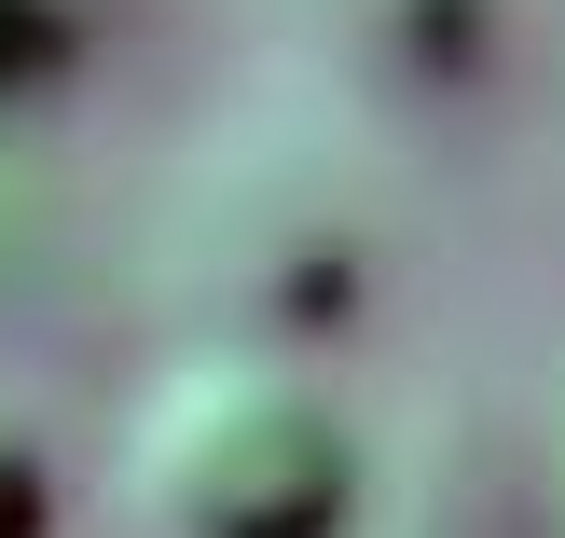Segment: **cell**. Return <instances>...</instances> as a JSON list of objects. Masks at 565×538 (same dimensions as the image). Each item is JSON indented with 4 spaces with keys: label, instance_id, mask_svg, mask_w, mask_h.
<instances>
[{
    "label": "cell",
    "instance_id": "1",
    "mask_svg": "<svg viewBox=\"0 0 565 538\" xmlns=\"http://www.w3.org/2000/svg\"><path fill=\"white\" fill-rule=\"evenodd\" d=\"M125 470H138V511L166 538H331L345 497H359L345 414L303 373L248 359V346L180 359V373L138 401Z\"/></svg>",
    "mask_w": 565,
    "mask_h": 538
},
{
    "label": "cell",
    "instance_id": "2",
    "mask_svg": "<svg viewBox=\"0 0 565 538\" xmlns=\"http://www.w3.org/2000/svg\"><path fill=\"white\" fill-rule=\"evenodd\" d=\"M193 221H221V276H193L207 304H235L248 331H290L331 318L359 291V221L318 166H276V152H221L193 180Z\"/></svg>",
    "mask_w": 565,
    "mask_h": 538
},
{
    "label": "cell",
    "instance_id": "3",
    "mask_svg": "<svg viewBox=\"0 0 565 538\" xmlns=\"http://www.w3.org/2000/svg\"><path fill=\"white\" fill-rule=\"evenodd\" d=\"M0 538H42V442L0 414Z\"/></svg>",
    "mask_w": 565,
    "mask_h": 538
},
{
    "label": "cell",
    "instance_id": "4",
    "mask_svg": "<svg viewBox=\"0 0 565 538\" xmlns=\"http://www.w3.org/2000/svg\"><path fill=\"white\" fill-rule=\"evenodd\" d=\"M55 55V0H0V83H28Z\"/></svg>",
    "mask_w": 565,
    "mask_h": 538
}]
</instances>
